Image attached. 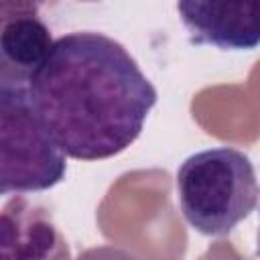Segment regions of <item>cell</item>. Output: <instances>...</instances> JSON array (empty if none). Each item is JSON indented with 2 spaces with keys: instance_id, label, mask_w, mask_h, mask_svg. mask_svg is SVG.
Instances as JSON below:
<instances>
[{
  "instance_id": "cell-6",
  "label": "cell",
  "mask_w": 260,
  "mask_h": 260,
  "mask_svg": "<svg viewBox=\"0 0 260 260\" xmlns=\"http://www.w3.org/2000/svg\"><path fill=\"white\" fill-rule=\"evenodd\" d=\"M51 47V30L39 18L35 4L0 20V83L28 85Z\"/></svg>"
},
{
  "instance_id": "cell-3",
  "label": "cell",
  "mask_w": 260,
  "mask_h": 260,
  "mask_svg": "<svg viewBox=\"0 0 260 260\" xmlns=\"http://www.w3.org/2000/svg\"><path fill=\"white\" fill-rule=\"evenodd\" d=\"M65 173V154L41 124L26 87L0 83V195L47 191Z\"/></svg>"
},
{
  "instance_id": "cell-4",
  "label": "cell",
  "mask_w": 260,
  "mask_h": 260,
  "mask_svg": "<svg viewBox=\"0 0 260 260\" xmlns=\"http://www.w3.org/2000/svg\"><path fill=\"white\" fill-rule=\"evenodd\" d=\"M0 260H73L51 211L24 195L0 207Z\"/></svg>"
},
{
  "instance_id": "cell-2",
  "label": "cell",
  "mask_w": 260,
  "mask_h": 260,
  "mask_svg": "<svg viewBox=\"0 0 260 260\" xmlns=\"http://www.w3.org/2000/svg\"><path fill=\"white\" fill-rule=\"evenodd\" d=\"M177 195L181 213L195 232L228 236L258 205L254 165L232 146L199 150L179 165Z\"/></svg>"
},
{
  "instance_id": "cell-7",
  "label": "cell",
  "mask_w": 260,
  "mask_h": 260,
  "mask_svg": "<svg viewBox=\"0 0 260 260\" xmlns=\"http://www.w3.org/2000/svg\"><path fill=\"white\" fill-rule=\"evenodd\" d=\"M75 260H138V258L126 248L104 244V246H93V248L81 250Z\"/></svg>"
},
{
  "instance_id": "cell-5",
  "label": "cell",
  "mask_w": 260,
  "mask_h": 260,
  "mask_svg": "<svg viewBox=\"0 0 260 260\" xmlns=\"http://www.w3.org/2000/svg\"><path fill=\"white\" fill-rule=\"evenodd\" d=\"M191 43L221 51H252L260 43L258 2H197L177 4Z\"/></svg>"
},
{
  "instance_id": "cell-1",
  "label": "cell",
  "mask_w": 260,
  "mask_h": 260,
  "mask_svg": "<svg viewBox=\"0 0 260 260\" xmlns=\"http://www.w3.org/2000/svg\"><path fill=\"white\" fill-rule=\"evenodd\" d=\"M26 91L47 134L75 160L124 152L140 136L158 98L128 49L93 30L53 41Z\"/></svg>"
}]
</instances>
